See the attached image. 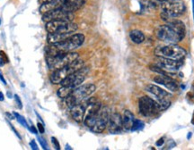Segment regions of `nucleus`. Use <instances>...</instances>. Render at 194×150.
Masks as SVG:
<instances>
[{
	"label": "nucleus",
	"mask_w": 194,
	"mask_h": 150,
	"mask_svg": "<svg viewBox=\"0 0 194 150\" xmlns=\"http://www.w3.org/2000/svg\"><path fill=\"white\" fill-rule=\"evenodd\" d=\"M186 35L184 23L177 19H170L166 24L161 25L157 29L156 36L162 41L167 44H177L182 41Z\"/></svg>",
	"instance_id": "obj_1"
},
{
	"label": "nucleus",
	"mask_w": 194,
	"mask_h": 150,
	"mask_svg": "<svg viewBox=\"0 0 194 150\" xmlns=\"http://www.w3.org/2000/svg\"><path fill=\"white\" fill-rule=\"evenodd\" d=\"M84 41V36L83 34H72L64 41L51 44L50 47L46 48L47 56H55L59 53L72 52L76 48H80Z\"/></svg>",
	"instance_id": "obj_2"
},
{
	"label": "nucleus",
	"mask_w": 194,
	"mask_h": 150,
	"mask_svg": "<svg viewBox=\"0 0 194 150\" xmlns=\"http://www.w3.org/2000/svg\"><path fill=\"white\" fill-rule=\"evenodd\" d=\"M95 90H96L95 85L91 83L76 87L71 93V95L68 96L67 98H65L67 106L68 107H72L73 106L84 101L90 95H92L95 91Z\"/></svg>",
	"instance_id": "obj_3"
},
{
	"label": "nucleus",
	"mask_w": 194,
	"mask_h": 150,
	"mask_svg": "<svg viewBox=\"0 0 194 150\" xmlns=\"http://www.w3.org/2000/svg\"><path fill=\"white\" fill-rule=\"evenodd\" d=\"M78 58L79 55L76 52H64L55 56H47V64L51 70L56 71L70 65Z\"/></svg>",
	"instance_id": "obj_4"
},
{
	"label": "nucleus",
	"mask_w": 194,
	"mask_h": 150,
	"mask_svg": "<svg viewBox=\"0 0 194 150\" xmlns=\"http://www.w3.org/2000/svg\"><path fill=\"white\" fill-rule=\"evenodd\" d=\"M84 61L79 60V58L76 59V61H74L67 66L53 71L51 75V81L53 84H60L61 81L65 80L68 76L84 68Z\"/></svg>",
	"instance_id": "obj_5"
},
{
	"label": "nucleus",
	"mask_w": 194,
	"mask_h": 150,
	"mask_svg": "<svg viewBox=\"0 0 194 150\" xmlns=\"http://www.w3.org/2000/svg\"><path fill=\"white\" fill-rule=\"evenodd\" d=\"M155 55L163 58L183 60L186 56V50L177 44H168L167 46L157 47L155 49Z\"/></svg>",
	"instance_id": "obj_6"
},
{
	"label": "nucleus",
	"mask_w": 194,
	"mask_h": 150,
	"mask_svg": "<svg viewBox=\"0 0 194 150\" xmlns=\"http://www.w3.org/2000/svg\"><path fill=\"white\" fill-rule=\"evenodd\" d=\"M147 91L151 93L153 96L156 98V102L159 105L160 111H164L167 109L171 105V98L172 94H170L166 90H164L160 87L155 85V84H149L146 87Z\"/></svg>",
	"instance_id": "obj_7"
},
{
	"label": "nucleus",
	"mask_w": 194,
	"mask_h": 150,
	"mask_svg": "<svg viewBox=\"0 0 194 150\" xmlns=\"http://www.w3.org/2000/svg\"><path fill=\"white\" fill-rule=\"evenodd\" d=\"M138 109L140 115L145 117H154L161 112L158 103L148 97H141L139 98Z\"/></svg>",
	"instance_id": "obj_8"
},
{
	"label": "nucleus",
	"mask_w": 194,
	"mask_h": 150,
	"mask_svg": "<svg viewBox=\"0 0 194 150\" xmlns=\"http://www.w3.org/2000/svg\"><path fill=\"white\" fill-rule=\"evenodd\" d=\"M109 116L110 115L108 108L106 106H102L95 116L94 124L91 128V131L95 133H102L106 129L109 121Z\"/></svg>",
	"instance_id": "obj_9"
},
{
	"label": "nucleus",
	"mask_w": 194,
	"mask_h": 150,
	"mask_svg": "<svg viewBox=\"0 0 194 150\" xmlns=\"http://www.w3.org/2000/svg\"><path fill=\"white\" fill-rule=\"evenodd\" d=\"M161 8L163 12L168 14L171 17H177L182 15L185 12V6L179 1H167L161 3Z\"/></svg>",
	"instance_id": "obj_10"
},
{
	"label": "nucleus",
	"mask_w": 194,
	"mask_h": 150,
	"mask_svg": "<svg viewBox=\"0 0 194 150\" xmlns=\"http://www.w3.org/2000/svg\"><path fill=\"white\" fill-rule=\"evenodd\" d=\"M74 19V15L73 13L70 12H67L62 8L54 9L51 12L43 15L42 16V20L45 23H48L50 21H53V20H60V21H66V22H72V20Z\"/></svg>",
	"instance_id": "obj_11"
},
{
	"label": "nucleus",
	"mask_w": 194,
	"mask_h": 150,
	"mask_svg": "<svg viewBox=\"0 0 194 150\" xmlns=\"http://www.w3.org/2000/svg\"><path fill=\"white\" fill-rule=\"evenodd\" d=\"M87 72H88V70L86 68H82L81 70L68 76L65 80H63L61 81L60 84L62 86H69L72 88H76V87L80 86L81 83H83Z\"/></svg>",
	"instance_id": "obj_12"
},
{
	"label": "nucleus",
	"mask_w": 194,
	"mask_h": 150,
	"mask_svg": "<svg viewBox=\"0 0 194 150\" xmlns=\"http://www.w3.org/2000/svg\"><path fill=\"white\" fill-rule=\"evenodd\" d=\"M183 60H173V59L159 57V60L156 65L160 67L166 73H176L180 69V67L183 65Z\"/></svg>",
	"instance_id": "obj_13"
},
{
	"label": "nucleus",
	"mask_w": 194,
	"mask_h": 150,
	"mask_svg": "<svg viewBox=\"0 0 194 150\" xmlns=\"http://www.w3.org/2000/svg\"><path fill=\"white\" fill-rule=\"evenodd\" d=\"M154 81L165 87L167 90L173 92L177 91L179 89V84L177 81L167 74H159L156 76L154 78Z\"/></svg>",
	"instance_id": "obj_14"
},
{
	"label": "nucleus",
	"mask_w": 194,
	"mask_h": 150,
	"mask_svg": "<svg viewBox=\"0 0 194 150\" xmlns=\"http://www.w3.org/2000/svg\"><path fill=\"white\" fill-rule=\"evenodd\" d=\"M108 129L111 133L116 134L121 131L123 129V124H122V116L119 113H114L111 114L109 116V121H108Z\"/></svg>",
	"instance_id": "obj_15"
},
{
	"label": "nucleus",
	"mask_w": 194,
	"mask_h": 150,
	"mask_svg": "<svg viewBox=\"0 0 194 150\" xmlns=\"http://www.w3.org/2000/svg\"><path fill=\"white\" fill-rule=\"evenodd\" d=\"M84 4H85L84 0H63L60 8L67 12L74 13L81 7H83Z\"/></svg>",
	"instance_id": "obj_16"
},
{
	"label": "nucleus",
	"mask_w": 194,
	"mask_h": 150,
	"mask_svg": "<svg viewBox=\"0 0 194 150\" xmlns=\"http://www.w3.org/2000/svg\"><path fill=\"white\" fill-rule=\"evenodd\" d=\"M70 113L73 119L76 122L81 123L84 121V115H85V106L82 102H80L75 106H73L72 107H70Z\"/></svg>",
	"instance_id": "obj_17"
},
{
	"label": "nucleus",
	"mask_w": 194,
	"mask_h": 150,
	"mask_svg": "<svg viewBox=\"0 0 194 150\" xmlns=\"http://www.w3.org/2000/svg\"><path fill=\"white\" fill-rule=\"evenodd\" d=\"M67 23L68 22L60 21V20H53V21H50L46 23L45 28L48 33H56V32H59Z\"/></svg>",
	"instance_id": "obj_18"
},
{
	"label": "nucleus",
	"mask_w": 194,
	"mask_h": 150,
	"mask_svg": "<svg viewBox=\"0 0 194 150\" xmlns=\"http://www.w3.org/2000/svg\"><path fill=\"white\" fill-rule=\"evenodd\" d=\"M134 121H135V117H134V115L129 111V110H126L124 112V115H123V117H122V124H123V128L127 130V131H131V128L133 126V123H134Z\"/></svg>",
	"instance_id": "obj_19"
},
{
	"label": "nucleus",
	"mask_w": 194,
	"mask_h": 150,
	"mask_svg": "<svg viewBox=\"0 0 194 150\" xmlns=\"http://www.w3.org/2000/svg\"><path fill=\"white\" fill-rule=\"evenodd\" d=\"M71 35H72L71 33H59V32L49 33L48 37H47V40L50 44H56V43L64 41Z\"/></svg>",
	"instance_id": "obj_20"
},
{
	"label": "nucleus",
	"mask_w": 194,
	"mask_h": 150,
	"mask_svg": "<svg viewBox=\"0 0 194 150\" xmlns=\"http://www.w3.org/2000/svg\"><path fill=\"white\" fill-rule=\"evenodd\" d=\"M62 4V0L56 1V2H52V3H46V4H42L40 7V12L42 15H45L49 12H51L54 9H57L60 7Z\"/></svg>",
	"instance_id": "obj_21"
},
{
	"label": "nucleus",
	"mask_w": 194,
	"mask_h": 150,
	"mask_svg": "<svg viewBox=\"0 0 194 150\" xmlns=\"http://www.w3.org/2000/svg\"><path fill=\"white\" fill-rule=\"evenodd\" d=\"M129 37L131 40L136 43V44H141L145 40V35L142 31H138V30H133L129 32Z\"/></svg>",
	"instance_id": "obj_22"
},
{
	"label": "nucleus",
	"mask_w": 194,
	"mask_h": 150,
	"mask_svg": "<svg viewBox=\"0 0 194 150\" xmlns=\"http://www.w3.org/2000/svg\"><path fill=\"white\" fill-rule=\"evenodd\" d=\"M75 90V88H72V87H69V86H62L60 89H59V90L57 92V95L58 97L60 98H67L68 96L71 95V93L73 92V90Z\"/></svg>",
	"instance_id": "obj_23"
},
{
	"label": "nucleus",
	"mask_w": 194,
	"mask_h": 150,
	"mask_svg": "<svg viewBox=\"0 0 194 150\" xmlns=\"http://www.w3.org/2000/svg\"><path fill=\"white\" fill-rule=\"evenodd\" d=\"M144 126H145V123H144L143 122H141L139 120H136L135 119L133 126L131 128V131H138V130H141V129H143Z\"/></svg>",
	"instance_id": "obj_24"
},
{
	"label": "nucleus",
	"mask_w": 194,
	"mask_h": 150,
	"mask_svg": "<svg viewBox=\"0 0 194 150\" xmlns=\"http://www.w3.org/2000/svg\"><path fill=\"white\" fill-rule=\"evenodd\" d=\"M14 115H15V116L17 117V119H18V122H19L20 123H22V124L24 125L25 127H27V126H28V125H27V123H26L25 119L24 117L21 116V115H18V114H16V113H15Z\"/></svg>",
	"instance_id": "obj_25"
},
{
	"label": "nucleus",
	"mask_w": 194,
	"mask_h": 150,
	"mask_svg": "<svg viewBox=\"0 0 194 150\" xmlns=\"http://www.w3.org/2000/svg\"><path fill=\"white\" fill-rule=\"evenodd\" d=\"M51 140H52V142H53L54 146L56 147V148H57V149H59V148H60V147H59V142H58V140H57L55 138H52Z\"/></svg>",
	"instance_id": "obj_26"
},
{
	"label": "nucleus",
	"mask_w": 194,
	"mask_h": 150,
	"mask_svg": "<svg viewBox=\"0 0 194 150\" xmlns=\"http://www.w3.org/2000/svg\"><path fill=\"white\" fill-rule=\"evenodd\" d=\"M56 1H59V0H39V3L42 5V4H46V3H52V2H56Z\"/></svg>",
	"instance_id": "obj_27"
},
{
	"label": "nucleus",
	"mask_w": 194,
	"mask_h": 150,
	"mask_svg": "<svg viewBox=\"0 0 194 150\" xmlns=\"http://www.w3.org/2000/svg\"><path fill=\"white\" fill-rule=\"evenodd\" d=\"M15 98H16V100L17 103H18V107H19V108H22V103H21V100L19 99L18 96L16 95V96H15Z\"/></svg>",
	"instance_id": "obj_28"
},
{
	"label": "nucleus",
	"mask_w": 194,
	"mask_h": 150,
	"mask_svg": "<svg viewBox=\"0 0 194 150\" xmlns=\"http://www.w3.org/2000/svg\"><path fill=\"white\" fill-rule=\"evenodd\" d=\"M30 145H31V147H32V148L33 149H38V147H37V145H36V143L33 140V141L30 143Z\"/></svg>",
	"instance_id": "obj_29"
},
{
	"label": "nucleus",
	"mask_w": 194,
	"mask_h": 150,
	"mask_svg": "<svg viewBox=\"0 0 194 150\" xmlns=\"http://www.w3.org/2000/svg\"><path fill=\"white\" fill-rule=\"evenodd\" d=\"M40 142H41V144H42V146L43 147V148H47V145H46V142L44 141V140L43 139H40Z\"/></svg>",
	"instance_id": "obj_30"
},
{
	"label": "nucleus",
	"mask_w": 194,
	"mask_h": 150,
	"mask_svg": "<svg viewBox=\"0 0 194 150\" xmlns=\"http://www.w3.org/2000/svg\"><path fill=\"white\" fill-rule=\"evenodd\" d=\"M38 128H39V131L41 133H43L44 132V128H43V125L41 124V123H38Z\"/></svg>",
	"instance_id": "obj_31"
},
{
	"label": "nucleus",
	"mask_w": 194,
	"mask_h": 150,
	"mask_svg": "<svg viewBox=\"0 0 194 150\" xmlns=\"http://www.w3.org/2000/svg\"><path fill=\"white\" fill-rule=\"evenodd\" d=\"M0 80L2 81V82L4 84H7V81H6V80H5V78H4V76L2 74V73H1V71H0Z\"/></svg>",
	"instance_id": "obj_32"
},
{
	"label": "nucleus",
	"mask_w": 194,
	"mask_h": 150,
	"mask_svg": "<svg viewBox=\"0 0 194 150\" xmlns=\"http://www.w3.org/2000/svg\"><path fill=\"white\" fill-rule=\"evenodd\" d=\"M163 143H164V140H163V139H161L160 141L156 142V145H157V146H162V144H163Z\"/></svg>",
	"instance_id": "obj_33"
},
{
	"label": "nucleus",
	"mask_w": 194,
	"mask_h": 150,
	"mask_svg": "<svg viewBox=\"0 0 194 150\" xmlns=\"http://www.w3.org/2000/svg\"><path fill=\"white\" fill-rule=\"evenodd\" d=\"M160 3H164V2H167V1H179V0H157Z\"/></svg>",
	"instance_id": "obj_34"
},
{
	"label": "nucleus",
	"mask_w": 194,
	"mask_h": 150,
	"mask_svg": "<svg viewBox=\"0 0 194 150\" xmlns=\"http://www.w3.org/2000/svg\"><path fill=\"white\" fill-rule=\"evenodd\" d=\"M4 94L2 93V92H0V101H3L4 100Z\"/></svg>",
	"instance_id": "obj_35"
},
{
	"label": "nucleus",
	"mask_w": 194,
	"mask_h": 150,
	"mask_svg": "<svg viewBox=\"0 0 194 150\" xmlns=\"http://www.w3.org/2000/svg\"><path fill=\"white\" fill-rule=\"evenodd\" d=\"M192 12H193V19H194V0H192Z\"/></svg>",
	"instance_id": "obj_36"
},
{
	"label": "nucleus",
	"mask_w": 194,
	"mask_h": 150,
	"mask_svg": "<svg viewBox=\"0 0 194 150\" xmlns=\"http://www.w3.org/2000/svg\"><path fill=\"white\" fill-rule=\"evenodd\" d=\"M191 137H192V132H190V133H189V135L187 136V138H188V139H190Z\"/></svg>",
	"instance_id": "obj_37"
},
{
	"label": "nucleus",
	"mask_w": 194,
	"mask_h": 150,
	"mask_svg": "<svg viewBox=\"0 0 194 150\" xmlns=\"http://www.w3.org/2000/svg\"><path fill=\"white\" fill-rule=\"evenodd\" d=\"M0 23H1V20H0Z\"/></svg>",
	"instance_id": "obj_38"
},
{
	"label": "nucleus",
	"mask_w": 194,
	"mask_h": 150,
	"mask_svg": "<svg viewBox=\"0 0 194 150\" xmlns=\"http://www.w3.org/2000/svg\"><path fill=\"white\" fill-rule=\"evenodd\" d=\"M62 1H63V0H62Z\"/></svg>",
	"instance_id": "obj_39"
}]
</instances>
